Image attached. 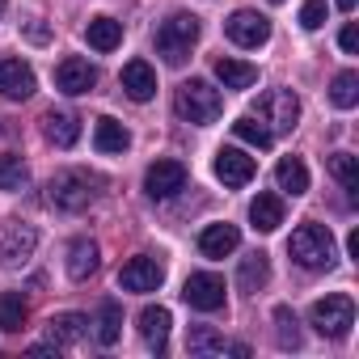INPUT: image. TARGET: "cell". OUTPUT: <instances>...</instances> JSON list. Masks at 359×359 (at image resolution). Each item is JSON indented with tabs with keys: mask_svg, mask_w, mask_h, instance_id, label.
Listing matches in <instances>:
<instances>
[{
	"mask_svg": "<svg viewBox=\"0 0 359 359\" xmlns=\"http://www.w3.org/2000/svg\"><path fill=\"white\" fill-rule=\"evenodd\" d=\"M330 173L342 182V191L355 199L359 195V156H351V152H334L330 156Z\"/></svg>",
	"mask_w": 359,
	"mask_h": 359,
	"instance_id": "obj_29",
	"label": "cell"
},
{
	"mask_svg": "<svg viewBox=\"0 0 359 359\" xmlns=\"http://www.w3.org/2000/svg\"><path fill=\"white\" fill-rule=\"evenodd\" d=\"M102 177L89 173V169H60L51 177V187H47V199L60 208V212H85L97 195H102Z\"/></svg>",
	"mask_w": 359,
	"mask_h": 359,
	"instance_id": "obj_2",
	"label": "cell"
},
{
	"mask_svg": "<svg viewBox=\"0 0 359 359\" xmlns=\"http://www.w3.org/2000/svg\"><path fill=\"white\" fill-rule=\"evenodd\" d=\"M338 47H342L346 55H359V26H355V22H346V26H342V34H338Z\"/></svg>",
	"mask_w": 359,
	"mask_h": 359,
	"instance_id": "obj_36",
	"label": "cell"
},
{
	"mask_svg": "<svg viewBox=\"0 0 359 359\" xmlns=\"http://www.w3.org/2000/svg\"><path fill=\"white\" fill-rule=\"evenodd\" d=\"M5 5H9V0H0V18H5Z\"/></svg>",
	"mask_w": 359,
	"mask_h": 359,
	"instance_id": "obj_40",
	"label": "cell"
},
{
	"mask_svg": "<svg viewBox=\"0 0 359 359\" xmlns=\"http://www.w3.org/2000/svg\"><path fill=\"white\" fill-rule=\"evenodd\" d=\"M85 39H89L93 51H114V47L123 43V22H114V18H93V22L85 26Z\"/></svg>",
	"mask_w": 359,
	"mask_h": 359,
	"instance_id": "obj_24",
	"label": "cell"
},
{
	"mask_svg": "<svg viewBox=\"0 0 359 359\" xmlns=\"http://www.w3.org/2000/svg\"><path fill=\"white\" fill-rule=\"evenodd\" d=\"M123 93H127L131 102H148V97L156 93V72H152L148 60H131V64H123Z\"/></svg>",
	"mask_w": 359,
	"mask_h": 359,
	"instance_id": "obj_15",
	"label": "cell"
},
{
	"mask_svg": "<svg viewBox=\"0 0 359 359\" xmlns=\"http://www.w3.org/2000/svg\"><path fill=\"white\" fill-rule=\"evenodd\" d=\"M169 325H173L169 309H161V304H148V309H140V334H144V342H148L156 355L169 346Z\"/></svg>",
	"mask_w": 359,
	"mask_h": 359,
	"instance_id": "obj_16",
	"label": "cell"
},
{
	"mask_svg": "<svg viewBox=\"0 0 359 359\" xmlns=\"http://www.w3.org/2000/svg\"><path fill=\"white\" fill-rule=\"evenodd\" d=\"M127 144H131V135H127V127L123 123H114V118H97V127H93V148L97 152H127Z\"/></svg>",
	"mask_w": 359,
	"mask_h": 359,
	"instance_id": "obj_25",
	"label": "cell"
},
{
	"mask_svg": "<svg viewBox=\"0 0 359 359\" xmlns=\"http://www.w3.org/2000/svg\"><path fill=\"white\" fill-rule=\"evenodd\" d=\"M85 330H89V317H81V313H55V317L47 321V338H51L55 346H72V342H81Z\"/></svg>",
	"mask_w": 359,
	"mask_h": 359,
	"instance_id": "obj_20",
	"label": "cell"
},
{
	"mask_svg": "<svg viewBox=\"0 0 359 359\" xmlns=\"http://www.w3.org/2000/svg\"><path fill=\"white\" fill-rule=\"evenodd\" d=\"M220 110H224L220 89H212V85H208V81H199V76L182 81V85H177V93H173V114L182 118V123L208 127V123H216V118H220Z\"/></svg>",
	"mask_w": 359,
	"mask_h": 359,
	"instance_id": "obj_1",
	"label": "cell"
},
{
	"mask_svg": "<svg viewBox=\"0 0 359 359\" xmlns=\"http://www.w3.org/2000/svg\"><path fill=\"white\" fill-rule=\"evenodd\" d=\"M199 43V18L195 13H173V18H165L161 22V30H156V51L165 55V64H173V68H182L187 60H191V47Z\"/></svg>",
	"mask_w": 359,
	"mask_h": 359,
	"instance_id": "obj_4",
	"label": "cell"
},
{
	"mask_svg": "<svg viewBox=\"0 0 359 359\" xmlns=\"http://www.w3.org/2000/svg\"><path fill=\"white\" fill-rule=\"evenodd\" d=\"M182 300L199 313H216V309H224V279L212 275V271H195L182 283Z\"/></svg>",
	"mask_w": 359,
	"mask_h": 359,
	"instance_id": "obj_8",
	"label": "cell"
},
{
	"mask_svg": "<svg viewBox=\"0 0 359 359\" xmlns=\"http://www.w3.org/2000/svg\"><path fill=\"white\" fill-rule=\"evenodd\" d=\"M224 34L237 43V47H262L271 39V22L254 9H237L229 22H224Z\"/></svg>",
	"mask_w": 359,
	"mask_h": 359,
	"instance_id": "obj_12",
	"label": "cell"
},
{
	"mask_svg": "<svg viewBox=\"0 0 359 359\" xmlns=\"http://www.w3.org/2000/svg\"><path fill=\"white\" fill-rule=\"evenodd\" d=\"M39 250V229L26 220H5L0 224V266H26Z\"/></svg>",
	"mask_w": 359,
	"mask_h": 359,
	"instance_id": "obj_7",
	"label": "cell"
},
{
	"mask_svg": "<svg viewBox=\"0 0 359 359\" xmlns=\"http://www.w3.org/2000/svg\"><path fill=\"white\" fill-rule=\"evenodd\" d=\"M43 131H47V140H51L55 148H72V144L81 140V118H76L72 110H51V114L43 118Z\"/></svg>",
	"mask_w": 359,
	"mask_h": 359,
	"instance_id": "obj_18",
	"label": "cell"
},
{
	"mask_svg": "<svg viewBox=\"0 0 359 359\" xmlns=\"http://www.w3.org/2000/svg\"><path fill=\"white\" fill-rule=\"evenodd\" d=\"M34 89H39V76L26 60H0V93L9 102H26L34 97Z\"/></svg>",
	"mask_w": 359,
	"mask_h": 359,
	"instance_id": "obj_13",
	"label": "cell"
},
{
	"mask_svg": "<svg viewBox=\"0 0 359 359\" xmlns=\"http://www.w3.org/2000/svg\"><path fill=\"white\" fill-rule=\"evenodd\" d=\"M216 76H220L224 89H250V85L258 81V68L245 64V60H229V55H220V60H216Z\"/></svg>",
	"mask_w": 359,
	"mask_h": 359,
	"instance_id": "obj_22",
	"label": "cell"
},
{
	"mask_svg": "<svg viewBox=\"0 0 359 359\" xmlns=\"http://www.w3.org/2000/svg\"><path fill=\"white\" fill-rule=\"evenodd\" d=\"M26 296L22 292H5V296H0V330H5V334H18L22 325H26Z\"/></svg>",
	"mask_w": 359,
	"mask_h": 359,
	"instance_id": "obj_27",
	"label": "cell"
},
{
	"mask_svg": "<svg viewBox=\"0 0 359 359\" xmlns=\"http://www.w3.org/2000/svg\"><path fill=\"white\" fill-rule=\"evenodd\" d=\"M55 85H60L68 97H81V93H89V89L97 85V68H93L89 60H81V55H68V60H60V68H55Z\"/></svg>",
	"mask_w": 359,
	"mask_h": 359,
	"instance_id": "obj_14",
	"label": "cell"
},
{
	"mask_svg": "<svg viewBox=\"0 0 359 359\" xmlns=\"http://www.w3.org/2000/svg\"><path fill=\"white\" fill-rule=\"evenodd\" d=\"M338 9H342V13H351V9H355V0H338Z\"/></svg>",
	"mask_w": 359,
	"mask_h": 359,
	"instance_id": "obj_39",
	"label": "cell"
},
{
	"mask_svg": "<svg viewBox=\"0 0 359 359\" xmlns=\"http://www.w3.org/2000/svg\"><path fill=\"white\" fill-rule=\"evenodd\" d=\"M275 182H279V191H287L292 199L304 195V191H309V165H304L300 156H283V161L275 165Z\"/></svg>",
	"mask_w": 359,
	"mask_h": 359,
	"instance_id": "obj_21",
	"label": "cell"
},
{
	"mask_svg": "<svg viewBox=\"0 0 359 359\" xmlns=\"http://www.w3.org/2000/svg\"><path fill=\"white\" fill-rule=\"evenodd\" d=\"M187 346H191V355H220V351H224V338H220L212 325H191Z\"/></svg>",
	"mask_w": 359,
	"mask_h": 359,
	"instance_id": "obj_33",
	"label": "cell"
},
{
	"mask_svg": "<svg viewBox=\"0 0 359 359\" xmlns=\"http://www.w3.org/2000/svg\"><path fill=\"white\" fill-rule=\"evenodd\" d=\"M309 325L321 334V338H346L351 325H355V300L346 292H334V296H321L309 313Z\"/></svg>",
	"mask_w": 359,
	"mask_h": 359,
	"instance_id": "obj_5",
	"label": "cell"
},
{
	"mask_svg": "<svg viewBox=\"0 0 359 359\" xmlns=\"http://www.w3.org/2000/svg\"><path fill=\"white\" fill-rule=\"evenodd\" d=\"M330 102H334L338 110H351V106L359 102V72H338L334 85H330Z\"/></svg>",
	"mask_w": 359,
	"mask_h": 359,
	"instance_id": "obj_32",
	"label": "cell"
},
{
	"mask_svg": "<svg viewBox=\"0 0 359 359\" xmlns=\"http://www.w3.org/2000/svg\"><path fill=\"white\" fill-rule=\"evenodd\" d=\"M237 245H241L237 224H208V229L199 233V250H203V258H229Z\"/></svg>",
	"mask_w": 359,
	"mask_h": 359,
	"instance_id": "obj_17",
	"label": "cell"
},
{
	"mask_svg": "<svg viewBox=\"0 0 359 359\" xmlns=\"http://www.w3.org/2000/svg\"><path fill=\"white\" fill-rule=\"evenodd\" d=\"M118 334H123V309L114 300H102V309H97V342L102 346H114Z\"/></svg>",
	"mask_w": 359,
	"mask_h": 359,
	"instance_id": "obj_28",
	"label": "cell"
},
{
	"mask_svg": "<svg viewBox=\"0 0 359 359\" xmlns=\"http://www.w3.org/2000/svg\"><path fill=\"white\" fill-rule=\"evenodd\" d=\"M161 283H165V266L156 258H148V254L127 258L123 271H118V287L123 292H156Z\"/></svg>",
	"mask_w": 359,
	"mask_h": 359,
	"instance_id": "obj_10",
	"label": "cell"
},
{
	"mask_svg": "<svg viewBox=\"0 0 359 359\" xmlns=\"http://www.w3.org/2000/svg\"><path fill=\"white\" fill-rule=\"evenodd\" d=\"M287 254H292V262L296 266H304V271H330L334 266V233L325 229V224H300L296 233H292V241H287Z\"/></svg>",
	"mask_w": 359,
	"mask_h": 359,
	"instance_id": "obj_3",
	"label": "cell"
},
{
	"mask_svg": "<svg viewBox=\"0 0 359 359\" xmlns=\"http://www.w3.org/2000/svg\"><path fill=\"white\" fill-rule=\"evenodd\" d=\"M26 177H30V169L18 152H0V191H22Z\"/></svg>",
	"mask_w": 359,
	"mask_h": 359,
	"instance_id": "obj_31",
	"label": "cell"
},
{
	"mask_svg": "<svg viewBox=\"0 0 359 359\" xmlns=\"http://www.w3.org/2000/svg\"><path fill=\"white\" fill-rule=\"evenodd\" d=\"M254 118H262L271 135H283V131H292V127L300 123V97H296L292 89H271V93L258 97Z\"/></svg>",
	"mask_w": 359,
	"mask_h": 359,
	"instance_id": "obj_6",
	"label": "cell"
},
{
	"mask_svg": "<svg viewBox=\"0 0 359 359\" xmlns=\"http://www.w3.org/2000/svg\"><path fill=\"white\" fill-rule=\"evenodd\" d=\"M275 334H279V346H283V351H296V346H300L296 313H292L287 304H279V309H275Z\"/></svg>",
	"mask_w": 359,
	"mask_h": 359,
	"instance_id": "obj_34",
	"label": "cell"
},
{
	"mask_svg": "<svg viewBox=\"0 0 359 359\" xmlns=\"http://www.w3.org/2000/svg\"><path fill=\"white\" fill-rule=\"evenodd\" d=\"M346 250H351V258H355V262H359V229H355V233H351V237H346Z\"/></svg>",
	"mask_w": 359,
	"mask_h": 359,
	"instance_id": "obj_37",
	"label": "cell"
},
{
	"mask_svg": "<svg viewBox=\"0 0 359 359\" xmlns=\"http://www.w3.org/2000/svg\"><path fill=\"white\" fill-rule=\"evenodd\" d=\"M266 279H271V262H266V254H250V258H241V271H237L241 292H262Z\"/></svg>",
	"mask_w": 359,
	"mask_h": 359,
	"instance_id": "obj_26",
	"label": "cell"
},
{
	"mask_svg": "<svg viewBox=\"0 0 359 359\" xmlns=\"http://www.w3.org/2000/svg\"><path fill=\"white\" fill-rule=\"evenodd\" d=\"M271 5H283V0H271Z\"/></svg>",
	"mask_w": 359,
	"mask_h": 359,
	"instance_id": "obj_41",
	"label": "cell"
},
{
	"mask_svg": "<svg viewBox=\"0 0 359 359\" xmlns=\"http://www.w3.org/2000/svg\"><path fill=\"white\" fill-rule=\"evenodd\" d=\"M97 262H102V254H97V245H93L89 237H76V241L68 245V275H72L76 283H85L89 275H97Z\"/></svg>",
	"mask_w": 359,
	"mask_h": 359,
	"instance_id": "obj_19",
	"label": "cell"
},
{
	"mask_svg": "<svg viewBox=\"0 0 359 359\" xmlns=\"http://www.w3.org/2000/svg\"><path fill=\"white\" fill-rule=\"evenodd\" d=\"M300 26H304V30H321V26H325V0H304Z\"/></svg>",
	"mask_w": 359,
	"mask_h": 359,
	"instance_id": "obj_35",
	"label": "cell"
},
{
	"mask_svg": "<svg viewBox=\"0 0 359 359\" xmlns=\"http://www.w3.org/2000/svg\"><path fill=\"white\" fill-rule=\"evenodd\" d=\"M30 39L34 43H47V26H30Z\"/></svg>",
	"mask_w": 359,
	"mask_h": 359,
	"instance_id": "obj_38",
	"label": "cell"
},
{
	"mask_svg": "<svg viewBox=\"0 0 359 359\" xmlns=\"http://www.w3.org/2000/svg\"><path fill=\"white\" fill-rule=\"evenodd\" d=\"M254 173H258V165H254L250 152H241V148H220L216 152V177H220L224 187L241 191V187L254 182Z\"/></svg>",
	"mask_w": 359,
	"mask_h": 359,
	"instance_id": "obj_11",
	"label": "cell"
},
{
	"mask_svg": "<svg viewBox=\"0 0 359 359\" xmlns=\"http://www.w3.org/2000/svg\"><path fill=\"white\" fill-rule=\"evenodd\" d=\"M233 135H237L241 144H250V148H271V144H275V135L266 131V123H262V118H254V114L237 118V123H233Z\"/></svg>",
	"mask_w": 359,
	"mask_h": 359,
	"instance_id": "obj_30",
	"label": "cell"
},
{
	"mask_svg": "<svg viewBox=\"0 0 359 359\" xmlns=\"http://www.w3.org/2000/svg\"><path fill=\"white\" fill-rule=\"evenodd\" d=\"M148 199H173L177 191H187V165L182 161H152L144 173Z\"/></svg>",
	"mask_w": 359,
	"mask_h": 359,
	"instance_id": "obj_9",
	"label": "cell"
},
{
	"mask_svg": "<svg viewBox=\"0 0 359 359\" xmlns=\"http://www.w3.org/2000/svg\"><path fill=\"white\" fill-rule=\"evenodd\" d=\"M250 220H254L258 233H275V229L283 224V199H279V195H258V199L250 203Z\"/></svg>",
	"mask_w": 359,
	"mask_h": 359,
	"instance_id": "obj_23",
	"label": "cell"
}]
</instances>
